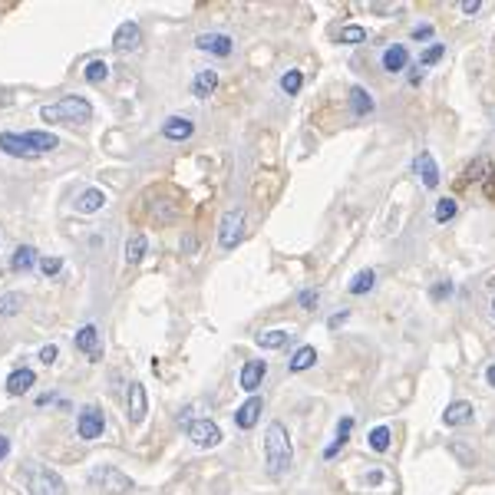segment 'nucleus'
Wrapping results in <instances>:
<instances>
[{
  "label": "nucleus",
  "mask_w": 495,
  "mask_h": 495,
  "mask_svg": "<svg viewBox=\"0 0 495 495\" xmlns=\"http://www.w3.org/2000/svg\"><path fill=\"white\" fill-rule=\"evenodd\" d=\"M264 459H268V472L271 475H281L294 459V446H291V436L284 430V423H271L264 430Z\"/></svg>",
  "instance_id": "nucleus-1"
},
{
  "label": "nucleus",
  "mask_w": 495,
  "mask_h": 495,
  "mask_svg": "<svg viewBox=\"0 0 495 495\" xmlns=\"http://www.w3.org/2000/svg\"><path fill=\"white\" fill-rule=\"evenodd\" d=\"M40 119L46 122H89L93 119V106L83 96H63L60 103L40 109Z\"/></svg>",
  "instance_id": "nucleus-2"
},
{
  "label": "nucleus",
  "mask_w": 495,
  "mask_h": 495,
  "mask_svg": "<svg viewBox=\"0 0 495 495\" xmlns=\"http://www.w3.org/2000/svg\"><path fill=\"white\" fill-rule=\"evenodd\" d=\"M241 235H245V208H231V212H225L221 225H218V248L231 251L241 241Z\"/></svg>",
  "instance_id": "nucleus-3"
},
{
  "label": "nucleus",
  "mask_w": 495,
  "mask_h": 495,
  "mask_svg": "<svg viewBox=\"0 0 495 495\" xmlns=\"http://www.w3.org/2000/svg\"><path fill=\"white\" fill-rule=\"evenodd\" d=\"M89 482L99 485L106 495H122L132 489V479L126 472H119V469H112V465H103V469H93L89 472Z\"/></svg>",
  "instance_id": "nucleus-4"
},
{
  "label": "nucleus",
  "mask_w": 495,
  "mask_h": 495,
  "mask_svg": "<svg viewBox=\"0 0 495 495\" xmlns=\"http://www.w3.org/2000/svg\"><path fill=\"white\" fill-rule=\"evenodd\" d=\"M106 430V416H103V409L96 403H89V406L79 409V416H76V432H79V439H99Z\"/></svg>",
  "instance_id": "nucleus-5"
},
{
  "label": "nucleus",
  "mask_w": 495,
  "mask_h": 495,
  "mask_svg": "<svg viewBox=\"0 0 495 495\" xmlns=\"http://www.w3.org/2000/svg\"><path fill=\"white\" fill-rule=\"evenodd\" d=\"M30 495H66V482L53 469H33L30 472Z\"/></svg>",
  "instance_id": "nucleus-6"
},
{
  "label": "nucleus",
  "mask_w": 495,
  "mask_h": 495,
  "mask_svg": "<svg viewBox=\"0 0 495 495\" xmlns=\"http://www.w3.org/2000/svg\"><path fill=\"white\" fill-rule=\"evenodd\" d=\"M185 432H188V439H192L195 446H205V449H212V446L221 442V430H218L215 420H195L185 426Z\"/></svg>",
  "instance_id": "nucleus-7"
},
{
  "label": "nucleus",
  "mask_w": 495,
  "mask_h": 495,
  "mask_svg": "<svg viewBox=\"0 0 495 495\" xmlns=\"http://www.w3.org/2000/svg\"><path fill=\"white\" fill-rule=\"evenodd\" d=\"M195 46H198V50H205V53L231 56V50H235V40H231L228 33H202V37L195 40Z\"/></svg>",
  "instance_id": "nucleus-8"
},
{
  "label": "nucleus",
  "mask_w": 495,
  "mask_h": 495,
  "mask_svg": "<svg viewBox=\"0 0 495 495\" xmlns=\"http://www.w3.org/2000/svg\"><path fill=\"white\" fill-rule=\"evenodd\" d=\"M413 172L420 175L426 188H439V165H436V159H432L426 149H423L420 155L413 159Z\"/></svg>",
  "instance_id": "nucleus-9"
},
{
  "label": "nucleus",
  "mask_w": 495,
  "mask_h": 495,
  "mask_svg": "<svg viewBox=\"0 0 495 495\" xmlns=\"http://www.w3.org/2000/svg\"><path fill=\"white\" fill-rule=\"evenodd\" d=\"M475 409L469 399H456L449 406L442 409V426H465V423H472Z\"/></svg>",
  "instance_id": "nucleus-10"
},
{
  "label": "nucleus",
  "mask_w": 495,
  "mask_h": 495,
  "mask_svg": "<svg viewBox=\"0 0 495 495\" xmlns=\"http://www.w3.org/2000/svg\"><path fill=\"white\" fill-rule=\"evenodd\" d=\"M142 40V33H139V23L136 20H126L122 27L116 30V37H112V46H116L119 53H129V50H136Z\"/></svg>",
  "instance_id": "nucleus-11"
},
{
  "label": "nucleus",
  "mask_w": 495,
  "mask_h": 495,
  "mask_svg": "<svg viewBox=\"0 0 495 495\" xmlns=\"http://www.w3.org/2000/svg\"><path fill=\"white\" fill-rule=\"evenodd\" d=\"M0 152H7V155H17V159H37V152L27 146L23 136L17 132H0Z\"/></svg>",
  "instance_id": "nucleus-12"
},
{
  "label": "nucleus",
  "mask_w": 495,
  "mask_h": 495,
  "mask_svg": "<svg viewBox=\"0 0 495 495\" xmlns=\"http://www.w3.org/2000/svg\"><path fill=\"white\" fill-rule=\"evenodd\" d=\"M192 132H195V122H192V119H185V116H169L165 122H162V136H165V139H172V142L188 139Z\"/></svg>",
  "instance_id": "nucleus-13"
},
{
  "label": "nucleus",
  "mask_w": 495,
  "mask_h": 495,
  "mask_svg": "<svg viewBox=\"0 0 495 495\" xmlns=\"http://www.w3.org/2000/svg\"><path fill=\"white\" fill-rule=\"evenodd\" d=\"M73 344H76V350H83V354H89L93 360H96V356H99V327H96V323L79 327L76 337H73Z\"/></svg>",
  "instance_id": "nucleus-14"
},
{
  "label": "nucleus",
  "mask_w": 495,
  "mask_h": 495,
  "mask_svg": "<svg viewBox=\"0 0 495 495\" xmlns=\"http://www.w3.org/2000/svg\"><path fill=\"white\" fill-rule=\"evenodd\" d=\"M103 205H106V192L103 188H83L79 198H76V212L79 215H96Z\"/></svg>",
  "instance_id": "nucleus-15"
},
{
  "label": "nucleus",
  "mask_w": 495,
  "mask_h": 495,
  "mask_svg": "<svg viewBox=\"0 0 495 495\" xmlns=\"http://www.w3.org/2000/svg\"><path fill=\"white\" fill-rule=\"evenodd\" d=\"M264 373H268V364H264V360H248V364L241 366V387H245L248 393H255V390L261 387Z\"/></svg>",
  "instance_id": "nucleus-16"
},
{
  "label": "nucleus",
  "mask_w": 495,
  "mask_h": 495,
  "mask_svg": "<svg viewBox=\"0 0 495 495\" xmlns=\"http://www.w3.org/2000/svg\"><path fill=\"white\" fill-rule=\"evenodd\" d=\"M261 409H264V403H261V397H251V399H248V403H241V406H238V413H235L238 430H251V426L258 423Z\"/></svg>",
  "instance_id": "nucleus-17"
},
{
  "label": "nucleus",
  "mask_w": 495,
  "mask_h": 495,
  "mask_svg": "<svg viewBox=\"0 0 495 495\" xmlns=\"http://www.w3.org/2000/svg\"><path fill=\"white\" fill-rule=\"evenodd\" d=\"M406 66H409V50L403 44H393L383 50V70L387 73H403Z\"/></svg>",
  "instance_id": "nucleus-18"
},
{
  "label": "nucleus",
  "mask_w": 495,
  "mask_h": 495,
  "mask_svg": "<svg viewBox=\"0 0 495 495\" xmlns=\"http://www.w3.org/2000/svg\"><path fill=\"white\" fill-rule=\"evenodd\" d=\"M33 383H37V373H33L30 366H20V370H13L11 377H7V393H11V397H20V393H27Z\"/></svg>",
  "instance_id": "nucleus-19"
},
{
  "label": "nucleus",
  "mask_w": 495,
  "mask_h": 495,
  "mask_svg": "<svg viewBox=\"0 0 495 495\" xmlns=\"http://www.w3.org/2000/svg\"><path fill=\"white\" fill-rule=\"evenodd\" d=\"M146 387L142 383H129V423H142L146 420Z\"/></svg>",
  "instance_id": "nucleus-20"
},
{
  "label": "nucleus",
  "mask_w": 495,
  "mask_h": 495,
  "mask_svg": "<svg viewBox=\"0 0 495 495\" xmlns=\"http://www.w3.org/2000/svg\"><path fill=\"white\" fill-rule=\"evenodd\" d=\"M218 89V73L215 70H202V73H195V79H192V93L198 99H205V96H212Z\"/></svg>",
  "instance_id": "nucleus-21"
},
{
  "label": "nucleus",
  "mask_w": 495,
  "mask_h": 495,
  "mask_svg": "<svg viewBox=\"0 0 495 495\" xmlns=\"http://www.w3.org/2000/svg\"><path fill=\"white\" fill-rule=\"evenodd\" d=\"M350 112H354L356 119H364V116H370V112H373V96H370L364 86L350 89Z\"/></svg>",
  "instance_id": "nucleus-22"
},
{
  "label": "nucleus",
  "mask_w": 495,
  "mask_h": 495,
  "mask_svg": "<svg viewBox=\"0 0 495 495\" xmlns=\"http://www.w3.org/2000/svg\"><path fill=\"white\" fill-rule=\"evenodd\" d=\"M23 139H27V146H30L37 155H40V152H53L56 146H60V139H56L53 132H23Z\"/></svg>",
  "instance_id": "nucleus-23"
},
{
  "label": "nucleus",
  "mask_w": 495,
  "mask_h": 495,
  "mask_svg": "<svg viewBox=\"0 0 495 495\" xmlns=\"http://www.w3.org/2000/svg\"><path fill=\"white\" fill-rule=\"evenodd\" d=\"M288 340H291V330H281V327H274V330H261L258 334V347H264V350H281Z\"/></svg>",
  "instance_id": "nucleus-24"
},
{
  "label": "nucleus",
  "mask_w": 495,
  "mask_h": 495,
  "mask_svg": "<svg viewBox=\"0 0 495 495\" xmlns=\"http://www.w3.org/2000/svg\"><path fill=\"white\" fill-rule=\"evenodd\" d=\"M350 430H354V420H350V416H344V420H340V430H337V436H334V442H330V446L323 449V459H334L337 452L344 449V446H347V436H350Z\"/></svg>",
  "instance_id": "nucleus-25"
},
{
  "label": "nucleus",
  "mask_w": 495,
  "mask_h": 495,
  "mask_svg": "<svg viewBox=\"0 0 495 495\" xmlns=\"http://www.w3.org/2000/svg\"><path fill=\"white\" fill-rule=\"evenodd\" d=\"M373 288H377V271H370V268L360 271V274H354V281L347 284V291L350 294H370Z\"/></svg>",
  "instance_id": "nucleus-26"
},
{
  "label": "nucleus",
  "mask_w": 495,
  "mask_h": 495,
  "mask_svg": "<svg viewBox=\"0 0 495 495\" xmlns=\"http://www.w3.org/2000/svg\"><path fill=\"white\" fill-rule=\"evenodd\" d=\"M489 175H492V159H489V155H479L475 162L465 165V179H469V182H485Z\"/></svg>",
  "instance_id": "nucleus-27"
},
{
  "label": "nucleus",
  "mask_w": 495,
  "mask_h": 495,
  "mask_svg": "<svg viewBox=\"0 0 495 495\" xmlns=\"http://www.w3.org/2000/svg\"><path fill=\"white\" fill-rule=\"evenodd\" d=\"M33 264H40V261H37V248L20 245L17 251H13V258H11V268L13 271H30Z\"/></svg>",
  "instance_id": "nucleus-28"
},
{
  "label": "nucleus",
  "mask_w": 495,
  "mask_h": 495,
  "mask_svg": "<svg viewBox=\"0 0 495 495\" xmlns=\"http://www.w3.org/2000/svg\"><path fill=\"white\" fill-rule=\"evenodd\" d=\"M146 248H149L146 235H142V231H136V235L129 238V245H126V264H139V261L146 258Z\"/></svg>",
  "instance_id": "nucleus-29"
},
{
  "label": "nucleus",
  "mask_w": 495,
  "mask_h": 495,
  "mask_svg": "<svg viewBox=\"0 0 495 495\" xmlns=\"http://www.w3.org/2000/svg\"><path fill=\"white\" fill-rule=\"evenodd\" d=\"M314 364H317V350H314V347L307 344V347H301V350H297V354L291 356L288 370H291V373H301V370H307V366H314Z\"/></svg>",
  "instance_id": "nucleus-30"
},
{
  "label": "nucleus",
  "mask_w": 495,
  "mask_h": 495,
  "mask_svg": "<svg viewBox=\"0 0 495 495\" xmlns=\"http://www.w3.org/2000/svg\"><path fill=\"white\" fill-rule=\"evenodd\" d=\"M390 442H393L390 426H373V430H370V449H373V452H387Z\"/></svg>",
  "instance_id": "nucleus-31"
},
{
  "label": "nucleus",
  "mask_w": 495,
  "mask_h": 495,
  "mask_svg": "<svg viewBox=\"0 0 495 495\" xmlns=\"http://www.w3.org/2000/svg\"><path fill=\"white\" fill-rule=\"evenodd\" d=\"M456 212H459L456 198H439V202H436V208H432V218H436L439 225H446V221H452V218H456Z\"/></svg>",
  "instance_id": "nucleus-32"
},
{
  "label": "nucleus",
  "mask_w": 495,
  "mask_h": 495,
  "mask_svg": "<svg viewBox=\"0 0 495 495\" xmlns=\"http://www.w3.org/2000/svg\"><path fill=\"white\" fill-rule=\"evenodd\" d=\"M83 76H86V83H106L109 63H106V60H89L86 70H83Z\"/></svg>",
  "instance_id": "nucleus-33"
},
{
  "label": "nucleus",
  "mask_w": 495,
  "mask_h": 495,
  "mask_svg": "<svg viewBox=\"0 0 495 495\" xmlns=\"http://www.w3.org/2000/svg\"><path fill=\"white\" fill-rule=\"evenodd\" d=\"M337 40H340V44H347V46L364 44V40H366V30H364V27H356V23H347V27H340Z\"/></svg>",
  "instance_id": "nucleus-34"
},
{
  "label": "nucleus",
  "mask_w": 495,
  "mask_h": 495,
  "mask_svg": "<svg viewBox=\"0 0 495 495\" xmlns=\"http://www.w3.org/2000/svg\"><path fill=\"white\" fill-rule=\"evenodd\" d=\"M301 86H304V73H301V70H288V73L281 76V89H284L288 96H297Z\"/></svg>",
  "instance_id": "nucleus-35"
},
{
  "label": "nucleus",
  "mask_w": 495,
  "mask_h": 495,
  "mask_svg": "<svg viewBox=\"0 0 495 495\" xmlns=\"http://www.w3.org/2000/svg\"><path fill=\"white\" fill-rule=\"evenodd\" d=\"M442 56H446V46L442 44H430L426 50L420 53V66H432V63H439Z\"/></svg>",
  "instance_id": "nucleus-36"
},
{
  "label": "nucleus",
  "mask_w": 495,
  "mask_h": 495,
  "mask_svg": "<svg viewBox=\"0 0 495 495\" xmlns=\"http://www.w3.org/2000/svg\"><path fill=\"white\" fill-rule=\"evenodd\" d=\"M20 304H23L20 294H4V297H0V317H11V314H17V311H20Z\"/></svg>",
  "instance_id": "nucleus-37"
},
{
  "label": "nucleus",
  "mask_w": 495,
  "mask_h": 495,
  "mask_svg": "<svg viewBox=\"0 0 495 495\" xmlns=\"http://www.w3.org/2000/svg\"><path fill=\"white\" fill-rule=\"evenodd\" d=\"M317 301H321V291H317V288H311V291H301V294H297V304H301L304 311H314V307H317Z\"/></svg>",
  "instance_id": "nucleus-38"
},
{
  "label": "nucleus",
  "mask_w": 495,
  "mask_h": 495,
  "mask_svg": "<svg viewBox=\"0 0 495 495\" xmlns=\"http://www.w3.org/2000/svg\"><path fill=\"white\" fill-rule=\"evenodd\" d=\"M40 271H44L46 278H53V274L63 271V261H60V258H40Z\"/></svg>",
  "instance_id": "nucleus-39"
},
{
  "label": "nucleus",
  "mask_w": 495,
  "mask_h": 495,
  "mask_svg": "<svg viewBox=\"0 0 495 495\" xmlns=\"http://www.w3.org/2000/svg\"><path fill=\"white\" fill-rule=\"evenodd\" d=\"M432 301H439V297H449V294H452V284H449V281H442V284H432Z\"/></svg>",
  "instance_id": "nucleus-40"
},
{
  "label": "nucleus",
  "mask_w": 495,
  "mask_h": 495,
  "mask_svg": "<svg viewBox=\"0 0 495 495\" xmlns=\"http://www.w3.org/2000/svg\"><path fill=\"white\" fill-rule=\"evenodd\" d=\"M40 364H46V366L56 364V347L53 344H46L44 350H40Z\"/></svg>",
  "instance_id": "nucleus-41"
},
{
  "label": "nucleus",
  "mask_w": 495,
  "mask_h": 495,
  "mask_svg": "<svg viewBox=\"0 0 495 495\" xmlns=\"http://www.w3.org/2000/svg\"><path fill=\"white\" fill-rule=\"evenodd\" d=\"M430 37H432V27H430V23H420V27L413 30V40H430Z\"/></svg>",
  "instance_id": "nucleus-42"
},
{
  "label": "nucleus",
  "mask_w": 495,
  "mask_h": 495,
  "mask_svg": "<svg viewBox=\"0 0 495 495\" xmlns=\"http://www.w3.org/2000/svg\"><path fill=\"white\" fill-rule=\"evenodd\" d=\"M7 452H11V439H7V436H0V463L7 459Z\"/></svg>",
  "instance_id": "nucleus-43"
},
{
  "label": "nucleus",
  "mask_w": 495,
  "mask_h": 495,
  "mask_svg": "<svg viewBox=\"0 0 495 495\" xmlns=\"http://www.w3.org/2000/svg\"><path fill=\"white\" fill-rule=\"evenodd\" d=\"M479 7H482L479 0H465V4H463V13H479Z\"/></svg>",
  "instance_id": "nucleus-44"
},
{
  "label": "nucleus",
  "mask_w": 495,
  "mask_h": 495,
  "mask_svg": "<svg viewBox=\"0 0 495 495\" xmlns=\"http://www.w3.org/2000/svg\"><path fill=\"white\" fill-rule=\"evenodd\" d=\"M485 383H489V387L495 390V364H489V366H485Z\"/></svg>",
  "instance_id": "nucleus-45"
},
{
  "label": "nucleus",
  "mask_w": 495,
  "mask_h": 495,
  "mask_svg": "<svg viewBox=\"0 0 495 495\" xmlns=\"http://www.w3.org/2000/svg\"><path fill=\"white\" fill-rule=\"evenodd\" d=\"M344 321H347V314H334V317H330V327H340Z\"/></svg>",
  "instance_id": "nucleus-46"
},
{
  "label": "nucleus",
  "mask_w": 495,
  "mask_h": 495,
  "mask_svg": "<svg viewBox=\"0 0 495 495\" xmlns=\"http://www.w3.org/2000/svg\"><path fill=\"white\" fill-rule=\"evenodd\" d=\"M420 79H423V70H413V73H409V83H413V86H416Z\"/></svg>",
  "instance_id": "nucleus-47"
},
{
  "label": "nucleus",
  "mask_w": 495,
  "mask_h": 495,
  "mask_svg": "<svg viewBox=\"0 0 495 495\" xmlns=\"http://www.w3.org/2000/svg\"><path fill=\"white\" fill-rule=\"evenodd\" d=\"M492 314H495V297H492Z\"/></svg>",
  "instance_id": "nucleus-48"
}]
</instances>
